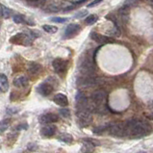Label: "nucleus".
Here are the masks:
<instances>
[{"label": "nucleus", "instance_id": "nucleus-8", "mask_svg": "<svg viewBox=\"0 0 153 153\" xmlns=\"http://www.w3.org/2000/svg\"><path fill=\"white\" fill-rule=\"evenodd\" d=\"M91 38L93 39L94 42H97V43H100V45H107V43H114L115 42V40H114L113 38L103 36V35L95 33V32L91 34Z\"/></svg>", "mask_w": 153, "mask_h": 153}, {"label": "nucleus", "instance_id": "nucleus-31", "mask_svg": "<svg viewBox=\"0 0 153 153\" xmlns=\"http://www.w3.org/2000/svg\"><path fill=\"white\" fill-rule=\"evenodd\" d=\"M17 111H19L17 109H12V111L10 110V109H8V111H7V112H8L9 114H16Z\"/></svg>", "mask_w": 153, "mask_h": 153}, {"label": "nucleus", "instance_id": "nucleus-7", "mask_svg": "<svg viewBox=\"0 0 153 153\" xmlns=\"http://www.w3.org/2000/svg\"><path fill=\"white\" fill-rule=\"evenodd\" d=\"M52 67H53L54 71L57 74L62 75V74L65 72V71H67V68H68V62L63 59L57 58L52 62Z\"/></svg>", "mask_w": 153, "mask_h": 153}, {"label": "nucleus", "instance_id": "nucleus-9", "mask_svg": "<svg viewBox=\"0 0 153 153\" xmlns=\"http://www.w3.org/2000/svg\"><path fill=\"white\" fill-rule=\"evenodd\" d=\"M80 31V25H78L76 23H71L69 24L65 31V39H71L73 38L77 33Z\"/></svg>", "mask_w": 153, "mask_h": 153}, {"label": "nucleus", "instance_id": "nucleus-1", "mask_svg": "<svg viewBox=\"0 0 153 153\" xmlns=\"http://www.w3.org/2000/svg\"><path fill=\"white\" fill-rule=\"evenodd\" d=\"M126 136L132 139L142 138L150 131V125L141 120H129L125 122Z\"/></svg>", "mask_w": 153, "mask_h": 153}, {"label": "nucleus", "instance_id": "nucleus-29", "mask_svg": "<svg viewBox=\"0 0 153 153\" xmlns=\"http://www.w3.org/2000/svg\"><path fill=\"white\" fill-rule=\"evenodd\" d=\"M101 1H102V0H94L93 2H91V3H90V4H89V5H88V7H89V8H91V7H94V6H95V5H97V4L100 3V2H101Z\"/></svg>", "mask_w": 153, "mask_h": 153}, {"label": "nucleus", "instance_id": "nucleus-15", "mask_svg": "<svg viewBox=\"0 0 153 153\" xmlns=\"http://www.w3.org/2000/svg\"><path fill=\"white\" fill-rule=\"evenodd\" d=\"M95 146L94 142L90 141V140H87L84 143H83L82 147H81V151L83 153H93L94 151Z\"/></svg>", "mask_w": 153, "mask_h": 153}, {"label": "nucleus", "instance_id": "nucleus-32", "mask_svg": "<svg viewBox=\"0 0 153 153\" xmlns=\"http://www.w3.org/2000/svg\"><path fill=\"white\" fill-rule=\"evenodd\" d=\"M0 16H3V8L1 4H0Z\"/></svg>", "mask_w": 153, "mask_h": 153}, {"label": "nucleus", "instance_id": "nucleus-12", "mask_svg": "<svg viewBox=\"0 0 153 153\" xmlns=\"http://www.w3.org/2000/svg\"><path fill=\"white\" fill-rule=\"evenodd\" d=\"M58 120H59V117L57 115H55V114L47 113L41 117L40 121L42 124H48V123H53V122L58 121Z\"/></svg>", "mask_w": 153, "mask_h": 153}, {"label": "nucleus", "instance_id": "nucleus-10", "mask_svg": "<svg viewBox=\"0 0 153 153\" xmlns=\"http://www.w3.org/2000/svg\"><path fill=\"white\" fill-rule=\"evenodd\" d=\"M75 100H76V107H77V109L89 107L88 98L86 97V95L83 94L82 91H79V93H77Z\"/></svg>", "mask_w": 153, "mask_h": 153}, {"label": "nucleus", "instance_id": "nucleus-18", "mask_svg": "<svg viewBox=\"0 0 153 153\" xmlns=\"http://www.w3.org/2000/svg\"><path fill=\"white\" fill-rule=\"evenodd\" d=\"M42 67L39 64L36 63H31L29 65V68H28V72L32 75H37V74L41 71Z\"/></svg>", "mask_w": 153, "mask_h": 153}, {"label": "nucleus", "instance_id": "nucleus-33", "mask_svg": "<svg viewBox=\"0 0 153 153\" xmlns=\"http://www.w3.org/2000/svg\"><path fill=\"white\" fill-rule=\"evenodd\" d=\"M141 153H146V152H141Z\"/></svg>", "mask_w": 153, "mask_h": 153}, {"label": "nucleus", "instance_id": "nucleus-5", "mask_svg": "<svg viewBox=\"0 0 153 153\" xmlns=\"http://www.w3.org/2000/svg\"><path fill=\"white\" fill-rule=\"evenodd\" d=\"M106 132L117 137L126 136V129L124 123H111L106 125Z\"/></svg>", "mask_w": 153, "mask_h": 153}, {"label": "nucleus", "instance_id": "nucleus-4", "mask_svg": "<svg viewBox=\"0 0 153 153\" xmlns=\"http://www.w3.org/2000/svg\"><path fill=\"white\" fill-rule=\"evenodd\" d=\"M76 116H77L78 123H79L80 126H82V127L88 126L91 123V120H93V116H91V109L89 107L77 109Z\"/></svg>", "mask_w": 153, "mask_h": 153}, {"label": "nucleus", "instance_id": "nucleus-22", "mask_svg": "<svg viewBox=\"0 0 153 153\" xmlns=\"http://www.w3.org/2000/svg\"><path fill=\"white\" fill-rule=\"evenodd\" d=\"M97 16H95V15H90L89 16L86 17L85 23L88 24V25H91V24H94V22H97Z\"/></svg>", "mask_w": 153, "mask_h": 153}, {"label": "nucleus", "instance_id": "nucleus-11", "mask_svg": "<svg viewBox=\"0 0 153 153\" xmlns=\"http://www.w3.org/2000/svg\"><path fill=\"white\" fill-rule=\"evenodd\" d=\"M53 89H54L53 86H52L50 83L45 82V83H42V84H41L40 86H39L38 91L42 95H43V97H47V95H49L52 91H53Z\"/></svg>", "mask_w": 153, "mask_h": 153}, {"label": "nucleus", "instance_id": "nucleus-24", "mask_svg": "<svg viewBox=\"0 0 153 153\" xmlns=\"http://www.w3.org/2000/svg\"><path fill=\"white\" fill-rule=\"evenodd\" d=\"M2 8H3V16L5 17V19H9L12 15V11L9 8L4 7L3 5H2Z\"/></svg>", "mask_w": 153, "mask_h": 153}, {"label": "nucleus", "instance_id": "nucleus-20", "mask_svg": "<svg viewBox=\"0 0 153 153\" xmlns=\"http://www.w3.org/2000/svg\"><path fill=\"white\" fill-rule=\"evenodd\" d=\"M42 29L45 30V32L49 33V34H54L58 31V28L56 27V26H53V25H49V24H45L42 26Z\"/></svg>", "mask_w": 153, "mask_h": 153}, {"label": "nucleus", "instance_id": "nucleus-6", "mask_svg": "<svg viewBox=\"0 0 153 153\" xmlns=\"http://www.w3.org/2000/svg\"><path fill=\"white\" fill-rule=\"evenodd\" d=\"M33 37L31 35H26V34H17L15 37L11 39V42H14L17 45H31L33 42Z\"/></svg>", "mask_w": 153, "mask_h": 153}, {"label": "nucleus", "instance_id": "nucleus-21", "mask_svg": "<svg viewBox=\"0 0 153 153\" xmlns=\"http://www.w3.org/2000/svg\"><path fill=\"white\" fill-rule=\"evenodd\" d=\"M59 140H60V141L64 142V143H71L73 141L72 136H71V135H69V134H62V135H60Z\"/></svg>", "mask_w": 153, "mask_h": 153}, {"label": "nucleus", "instance_id": "nucleus-14", "mask_svg": "<svg viewBox=\"0 0 153 153\" xmlns=\"http://www.w3.org/2000/svg\"><path fill=\"white\" fill-rule=\"evenodd\" d=\"M53 100L57 105H59L61 107H65L68 104V97L63 94H57L54 97Z\"/></svg>", "mask_w": 153, "mask_h": 153}, {"label": "nucleus", "instance_id": "nucleus-16", "mask_svg": "<svg viewBox=\"0 0 153 153\" xmlns=\"http://www.w3.org/2000/svg\"><path fill=\"white\" fill-rule=\"evenodd\" d=\"M14 85L16 88H24L28 85V78L24 75L16 77V79H14Z\"/></svg>", "mask_w": 153, "mask_h": 153}, {"label": "nucleus", "instance_id": "nucleus-27", "mask_svg": "<svg viewBox=\"0 0 153 153\" xmlns=\"http://www.w3.org/2000/svg\"><path fill=\"white\" fill-rule=\"evenodd\" d=\"M60 114L64 117H68L69 116H71V112H69V110H68V109H67V108L61 109V110H60Z\"/></svg>", "mask_w": 153, "mask_h": 153}, {"label": "nucleus", "instance_id": "nucleus-30", "mask_svg": "<svg viewBox=\"0 0 153 153\" xmlns=\"http://www.w3.org/2000/svg\"><path fill=\"white\" fill-rule=\"evenodd\" d=\"M86 14H87V11H82V12H80V14L76 15V17H82L83 16H85Z\"/></svg>", "mask_w": 153, "mask_h": 153}, {"label": "nucleus", "instance_id": "nucleus-26", "mask_svg": "<svg viewBox=\"0 0 153 153\" xmlns=\"http://www.w3.org/2000/svg\"><path fill=\"white\" fill-rule=\"evenodd\" d=\"M67 20H68V19H65V17H52L51 19V21H53V22H58V23H64Z\"/></svg>", "mask_w": 153, "mask_h": 153}, {"label": "nucleus", "instance_id": "nucleus-2", "mask_svg": "<svg viewBox=\"0 0 153 153\" xmlns=\"http://www.w3.org/2000/svg\"><path fill=\"white\" fill-rule=\"evenodd\" d=\"M107 98L108 94L104 90H97L91 94V101L89 103V108L91 111L97 113L107 112Z\"/></svg>", "mask_w": 153, "mask_h": 153}, {"label": "nucleus", "instance_id": "nucleus-25", "mask_svg": "<svg viewBox=\"0 0 153 153\" xmlns=\"http://www.w3.org/2000/svg\"><path fill=\"white\" fill-rule=\"evenodd\" d=\"M140 1V0H125V2L123 5L126 6V7H131V6H134L136 5V4Z\"/></svg>", "mask_w": 153, "mask_h": 153}, {"label": "nucleus", "instance_id": "nucleus-13", "mask_svg": "<svg viewBox=\"0 0 153 153\" xmlns=\"http://www.w3.org/2000/svg\"><path fill=\"white\" fill-rule=\"evenodd\" d=\"M56 126L53 125V124H46L42 128V136H45V137H52V136H54L55 133H56Z\"/></svg>", "mask_w": 153, "mask_h": 153}, {"label": "nucleus", "instance_id": "nucleus-23", "mask_svg": "<svg viewBox=\"0 0 153 153\" xmlns=\"http://www.w3.org/2000/svg\"><path fill=\"white\" fill-rule=\"evenodd\" d=\"M14 21L16 23H24L25 22L24 16H22L21 15H16L14 16Z\"/></svg>", "mask_w": 153, "mask_h": 153}, {"label": "nucleus", "instance_id": "nucleus-28", "mask_svg": "<svg viewBox=\"0 0 153 153\" xmlns=\"http://www.w3.org/2000/svg\"><path fill=\"white\" fill-rule=\"evenodd\" d=\"M47 10L50 11V12H56V11H58V10H59V8H58V7H56L55 5H49L48 8H47Z\"/></svg>", "mask_w": 153, "mask_h": 153}, {"label": "nucleus", "instance_id": "nucleus-3", "mask_svg": "<svg viewBox=\"0 0 153 153\" xmlns=\"http://www.w3.org/2000/svg\"><path fill=\"white\" fill-rule=\"evenodd\" d=\"M79 71L81 74L84 76H91L93 73L95 71V65H94V57L91 55V52H88L85 57L81 60V63L79 65Z\"/></svg>", "mask_w": 153, "mask_h": 153}, {"label": "nucleus", "instance_id": "nucleus-17", "mask_svg": "<svg viewBox=\"0 0 153 153\" xmlns=\"http://www.w3.org/2000/svg\"><path fill=\"white\" fill-rule=\"evenodd\" d=\"M9 90V82L8 78L5 74H0V91L6 93Z\"/></svg>", "mask_w": 153, "mask_h": 153}, {"label": "nucleus", "instance_id": "nucleus-19", "mask_svg": "<svg viewBox=\"0 0 153 153\" xmlns=\"http://www.w3.org/2000/svg\"><path fill=\"white\" fill-rule=\"evenodd\" d=\"M11 123V120H3L0 121V132H5V131L9 128Z\"/></svg>", "mask_w": 153, "mask_h": 153}]
</instances>
